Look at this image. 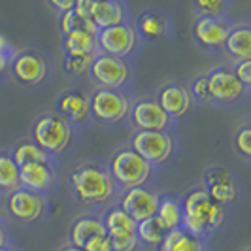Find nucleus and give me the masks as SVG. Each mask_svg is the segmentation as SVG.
Here are the masks:
<instances>
[{"label":"nucleus","mask_w":251,"mask_h":251,"mask_svg":"<svg viewBox=\"0 0 251 251\" xmlns=\"http://www.w3.org/2000/svg\"><path fill=\"white\" fill-rule=\"evenodd\" d=\"M0 55L10 57V59L15 57V50H13V46L10 44V40L4 36V34H0Z\"/></svg>","instance_id":"40"},{"label":"nucleus","mask_w":251,"mask_h":251,"mask_svg":"<svg viewBox=\"0 0 251 251\" xmlns=\"http://www.w3.org/2000/svg\"><path fill=\"white\" fill-rule=\"evenodd\" d=\"M226 176H230V174H228V170H226V168H221V166L212 168V170L206 174L208 181H215V179H221V177H226Z\"/></svg>","instance_id":"41"},{"label":"nucleus","mask_w":251,"mask_h":251,"mask_svg":"<svg viewBox=\"0 0 251 251\" xmlns=\"http://www.w3.org/2000/svg\"><path fill=\"white\" fill-rule=\"evenodd\" d=\"M206 193H208V197H210L215 204L226 206V204L236 201L238 189H236V183L232 181V177L226 176V177H221V179H215V181H208Z\"/></svg>","instance_id":"25"},{"label":"nucleus","mask_w":251,"mask_h":251,"mask_svg":"<svg viewBox=\"0 0 251 251\" xmlns=\"http://www.w3.org/2000/svg\"><path fill=\"white\" fill-rule=\"evenodd\" d=\"M8 212L23 223H32L44 214V201L40 193L19 187L8 197Z\"/></svg>","instance_id":"11"},{"label":"nucleus","mask_w":251,"mask_h":251,"mask_svg":"<svg viewBox=\"0 0 251 251\" xmlns=\"http://www.w3.org/2000/svg\"><path fill=\"white\" fill-rule=\"evenodd\" d=\"M0 251H15V250H12V248H6V246H4V248H0Z\"/></svg>","instance_id":"45"},{"label":"nucleus","mask_w":251,"mask_h":251,"mask_svg":"<svg viewBox=\"0 0 251 251\" xmlns=\"http://www.w3.org/2000/svg\"><path fill=\"white\" fill-rule=\"evenodd\" d=\"M13 163L17 166H23L28 163H50V157L44 150H40L34 142L19 144L12 153Z\"/></svg>","instance_id":"29"},{"label":"nucleus","mask_w":251,"mask_h":251,"mask_svg":"<svg viewBox=\"0 0 251 251\" xmlns=\"http://www.w3.org/2000/svg\"><path fill=\"white\" fill-rule=\"evenodd\" d=\"M230 26L221 17H199L195 23V40L206 48H223Z\"/></svg>","instance_id":"14"},{"label":"nucleus","mask_w":251,"mask_h":251,"mask_svg":"<svg viewBox=\"0 0 251 251\" xmlns=\"http://www.w3.org/2000/svg\"><path fill=\"white\" fill-rule=\"evenodd\" d=\"M75 2H77V0H50L51 8H53L55 12H59V13H64V12L74 10Z\"/></svg>","instance_id":"39"},{"label":"nucleus","mask_w":251,"mask_h":251,"mask_svg":"<svg viewBox=\"0 0 251 251\" xmlns=\"http://www.w3.org/2000/svg\"><path fill=\"white\" fill-rule=\"evenodd\" d=\"M91 115L100 123H117L130 112V102L117 89H99L89 99Z\"/></svg>","instance_id":"5"},{"label":"nucleus","mask_w":251,"mask_h":251,"mask_svg":"<svg viewBox=\"0 0 251 251\" xmlns=\"http://www.w3.org/2000/svg\"><path fill=\"white\" fill-rule=\"evenodd\" d=\"M132 150L153 166L164 163L172 155L174 140L164 130H138L132 138Z\"/></svg>","instance_id":"6"},{"label":"nucleus","mask_w":251,"mask_h":251,"mask_svg":"<svg viewBox=\"0 0 251 251\" xmlns=\"http://www.w3.org/2000/svg\"><path fill=\"white\" fill-rule=\"evenodd\" d=\"M108 238L112 242L113 251H134L140 244L136 232H121V234H112Z\"/></svg>","instance_id":"33"},{"label":"nucleus","mask_w":251,"mask_h":251,"mask_svg":"<svg viewBox=\"0 0 251 251\" xmlns=\"http://www.w3.org/2000/svg\"><path fill=\"white\" fill-rule=\"evenodd\" d=\"M97 55H66V59H64V70L68 74H74V75L85 74V72H89L91 63H93V59Z\"/></svg>","instance_id":"31"},{"label":"nucleus","mask_w":251,"mask_h":251,"mask_svg":"<svg viewBox=\"0 0 251 251\" xmlns=\"http://www.w3.org/2000/svg\"><path fill=\"white\" fill-rule=\"evenodd\" d=\"M97 42H99V51L104 55H112V57H128L134 46H136V32L134 28L126 23H119V25L108 26V28H100L97 34Z\"/></svg>","instance_id":"8"},{"label":"nucleus","mask_w":251,"mask_h":251,"mask_svg":"<svg viewBox=\"0 0 251 251\" xmlns=\"http://www.w3.org/2000/svg\"><path fill=\"white\" fill-rule=\"evenodd\" d=\"M32 138L40 150L46 153H61L66 150L72 138V128L70 123L59 113H46L34 123L32 128Z\"/></svg>","instance_id":"4"},{"label":"nucleus","mask_w":251,"mask_h":251,"mask_svg":"<svg viewBox=\"0 0 251 251\" xmlns=\"http://www.w3.org/2000/svg\"><path fill=\"white\" fill-rule=\"evenodd\" d=\"M155 217L161 221L166 230H172L181 226V204L174 199H163L159 201V208Z\"/></svg>","instance_id":"27"},{"label":"nucleus","mask_w":251,"mask_h":251,"mask_svg":"<svg viewBox=\"0 0 251 251\" xmlns=\"http://www.w3.org/2000/svg\"><path fill=\"white\" fill-rule=\"evenodd\" d=\"M55 172L50 163H28L19 166V185L34 193H44L53 185Z\"/></svg>","instance_id":"15"},{"label":"nucleus","mask_w":251,"mask_h":251,"mask_svg":"<svg viewBox=\"0 0 251 251\" xmlns=\"http://www.w3.org/2000/svg\"><path fill=\"white\" fill-rule=\"evenodd\" d=\"M10 64H12V59H10V57H4V55H0V75L4 74L8 68H10Z\"/></svg>","instance_id":"42"},{"label":"nucleus","mask_w":251,"mask_h":251,"mask_svg":"<svg viewBox=\"0 0 251 251\" xmlns=\"http://www.w3.org/2000/svg\"><path fill=\"white\" fill-rule=\"evenodd\" d=\"M236 148L240 150L242 155L251 157V128L250 126L240 128V132L236 134Z\"/></svg>","instance_id":"35"},{"label":"nucleus","mask_w":251,"mask_h":251,"mask_svg":"<svg viewBox=\"0 0 251 251\" xmlns=\"http://www.w3.org/2000/svg\"><path fill=\"white\" fill-rule=\"evenodd\" d=\"M91 21L99 30L119 25L125 23V10L119 0H97L91 12Z\"/></svg>","instance_id":"17"},{"label":"nucleus","mask_w":251,"mask_h":251,"mask_svg":"<svg viewBox=\"0 0 251 251\" xmlns=\"http://www.w3.org/2000/svg\"><path fill=\"white\" fill-rule=\"evenodd\" d=\"M130 113H132V123L140 130H164L170 123V117L157 100L134 102Z\"/></svg>","instance_id":"13"},{"label":"nucleus","mask_w":251,"mask_h":251,"mask_svg":"<svg viewBox=\"0 0 251 251\" xmlns=\"http://www.w3.org/2000/svg\"><path fill=\"white\" fill-rule=\"evenodd\" d=\"M61 28H63L64 34L74 32V30H87V32H93V34H99V28L95 26V23H93L91 19L79 17L74 10L64 12L63 15H61Z\"/></svg>","instance_id":"30"},{"label":"nucleus","mask_w":251,"mask_h":251,"mask_svg":"<svg viewBox=\"0 0 251 251\" xmlns=\"http://www.w3.org/2000/svg\"><path fill=\"white\" fill-rule=\"evenodd\" d=\"M223 48L226 50V53L234 59H250L251 57V32L250 26L242 25L236 28H230L228 36H226Z\"/></svg>","instance_id":"22"},{"label":"nucleus","mask_w":251,"mask_h":251,"mask_svg":"<svg viewBox=\"0 0 251 251\" xmlns=\"http://www.w3.org/2000/svg\"><path fill=\"white\" fill-rule=\"evenodd\" d=\"M89 72L102 89H121L130 79L128 64L119 57L104 55V53H99L93 59Z\"/></svg>","instance_id":"7"},{"label":"nucleus","mask_w":251,"mask_h":251,"mask_svg":"<svg viewBox=\"0 0 251 251\" xmlns=\"http://www.w3.org/2000/svg\"><path fill=\"white\" fill-rule=\"evenodd\" d=\"M225 221V206L215 204L206 189H197L187 193L181 204V228L202 238L204 234L215 230Z\"/></svg>","instance_id":"1"},{"label":"nucleus","mask_w":251,"mask_h":251,"mask_svg":"<svg viewBox=\"0 0 251 251\" xmlns=\"http://www.w3.org/2000/svg\"><path fill=\"white\" fill-rule=\"evenodd\" d=\"M75 197L85 204H102L113 197V179L108 170L95 164L79 166L72 174Z\"/></svg>","instance_id":"2"},{"label":"nucleus","mask_w":251,"mask_h":251,"mask_svg":"<svg viewBox=\"0 0 251 251\" xmlns=\"http://www.w3.org/2000/svg\"><path fill=\"white\" fill-rule=\"evenodd\" d=\"M83 251H113V248L110 238L106 234H102V236H95V238L89 240L83 246Z\"/></svg>","instance_id":"36"},{"label":"nucleus","mask_w":251,"mask_h":251,"mask_svg":"<svg viewBox=\"0 0 251 251\" xmlns=\"http://www.w3.org/2000/svg\"><path fill=\"white\" fill-rule=\"evenodd\" d=\"M134 232H136L138 242H142L144 246H148V248H159L161 240L164 238L166 228L161 225V221L157 217H150V219L138 221Z\"/></svg>","instance_id":"24"},{"label":"nucleus","mask_w":251,"mask_h":251,"mask_svg":"<svg viewBox=\"0 0 251 251\" xmlns=\"http://www.w3.org/2000/svg\"><path fill=\"white\" fill-rule=\"evenodd\" d=\"M138 28L140 34L148 40H157V38H163L166 34V28H168V23H166V17L161 15V13H144L138 21Z\"/></svg>","instance_id":"28"},{"label":"nucleus","mask_w":251,"mask_h":251,"mask_svg":"<svg viewBox=\"0 0 251 251\" xmlns=\"http://www.w3.org/2000/svg\"><path fill=\"white\" fill-rule=\"evenodd\" d=\"M195 8L201 17H221L226 8V0H195Z\"/></svg>","instance_id":"32"},{"label":"nucleus","mask_w":251,"mask_h":251,"mask_svg":"<svg viewBox=\"0 0 251 251\" xmlns=\"http://www.w3.org/2000/svg\"><path fill=\"white\" fill-rule=\"evenodd\" d=\"M59 112L68 123H83L91 115L89 99L79 93H66L59 100Z\"/></svg>","instance_id":"20"},{"label":"nucleus","mask_w":251,"mask_h":251,"mask_svg":"<svg viewBox=\"0 0 251 251\" xmlns=\"http://www.w3.org/2000/svg\"><path fill=\"white\" fill-rule=\"evenodd\" d=\"M63 46L66 55H97L99 53L97 34L87 30H74L64 34Z\"/></svg>","instance_id":"21"},{"label":"nucleus","mask_w":251,"mask_h":251,"mask_svg":"<svg viewBox=\"0 0 251 251\" xmlns=\"http://www.w3.org/2000/svg\"><path fill=\"white\" fill-rule=\"evenodd\" d=\"M6 246V232H4V228L0 226V248H4Z\"/></svg>","instance_id":"43"},{"label":"nucleus","mask_w":251,"mask_h":251,"mask_svg":"<svg viewBox=\"0 0 251 251\" xmlns=\"http://www.w3.org/2000/svg\"><path fill=\"white\" fill-rule=\"evenodd\" d=\"M12 72L15 79L23 85H38L48 75V64L42 55L32 51L15 53V57L12 59Z\"/></svg>","instance_id":"12"},{"label":"nucleus","mask_w":251,"mask_h":251,"mask_svg":"<svg viewBox=\"0 0 251 251\" xmlns=\"http://www.w3.org/2000/svg\"><path fill=\"white\" fill-rule=\"evenodd\" d=\"M193 95L199 99L201 102H212L210 99V93H208V83H206V75L199 77L195 83H193Z\"/></svg>","instance_id":"37"},{"label":"nucleus","mask_w":251,"mask_h":251,"mask_svg":"<svg viewBox=\"0 0 251 251\" xmlns=\"http://www.w3.org/2000/svg\"><path fill=\"white\" fill-rule=\"evenodd\" d=\"M234 75L238 77V81L244 85V89L248 91L251 85V61L250 59H244V61H240L236 66H234Z\"/></svg>","instance_id":"34"},{"label":"nucleus","mask_w":251,"mask_h":251,"mask_svg":"<svg viewBox=\"0 0 251 251\" xmlns=\"http://www.w3.org/2000/svg\"><path fill=\"white\" fill-rule=\"evenodd\" d=\"M150 174L151 164L132 148L119 150L110 161V176L125 189L144 185Z\"/></svg>","instance_id":"3"},{"label":"nucleus","mask_w":251,"mask_h":251,"mask_svg":"<svg viewBox=\"0 0 251 251\" xmlns=\"http://www.w3.org/2000/svg\"><path fill=\"white\" fill-rule=\"evenodd\" d=\"M159 251H204L202 238L177 226L164 232V238L159 244Z\"/></svg>","instance_id":"18"},{"label":"nucleus","mask_w":251,"mask_h":251,"mask_svg":"<svg viewBox=\"0 0 251 251\" xmlns=\"http://www.w3.org/2000/svg\"><path fill=\"white\" fill-rule=\"evenodd\" d=\"M102 225L106 228V236L112 234H121V232H134L136 230V221L126 214L123 208H112L104 214Z\"/></svg>","instance_id":"23"},{"label":"nucleus","mask_w":251,"mask_h":251,"mask_svg":"<svg viewBox=\"0 0 251 251\" xmlns=\"http://www.w3.org/2000/svg\"><path fill=\"white\" fill-rule=\"evenodd\" d=\"M159 195L153 189L146 187V185H138V187L125 189L123 197H121V206L126 214L130 215L136 223L155 217L157 208H159Z\"/></svg>","instance_id":"9"},{"label":"nucleus","mask_w":251,"mask_h":251,"mask_svg":"<svg viewBox=\"0 0 251 251\" xmlns=\"http://www.w3.org/2000/svg\"><path fill=\"white\" fill-rule=\"evenodd\" d=\"M206 83H208V93L212 102H228L238 100L240 97L246 93L244 85L238 81V77L234 75L232 70L226 68H214L206 74Z\"/></svg>","instance_id":"10"},{"label":"nucleus","mask_w":251,"mask_h":251,"mask_svg":"<svg viewBox=\"0 0 251 251\" xmlns=\"http://www.w3.org/2000/svg\"><path fill=\"white\" fill-rule=\"evenodd\" d=\"M159 106L163 108L168 117H181L191 108V95L183 85L170 83L159 93Z\"/></svg>","instance_id":"16"},{"label":"nucleus","mask_w":251,"mask_h":251,"mask_svg":"<svg viewBox=\"0 0 251 251\" xmlns=\"http://www.w3.org/2000/svg\"><path fill=\"white\" fill-rule=\"evenodd\" d=\"M97 0H77L74 6V12L79 15V17H85V19H91V12H93V6H95Z\"/></svg>","instance_id":"38"},{"label":"nucleus","mask_w":251,"mask_h":251,"mask_svg":"<svg viewBox=\"0 0 251 251\" xmlns=\"http://www.w3.org/2000/svg\"><path fill=\"white\" fill-rule=\"evenodd\" d=\"M248 251H250V250H248Z\"/></svg>","instance_id":"46"},{"label":"nucleus","mask_w":251,"mask_h":251,"mask_svg":"<svg viewBox=\"0 0 251 251\" xmlns=\"http://www.w3.org/2000/svg\"><path fill=\"white\" fill-rule=\"evenodd\" d=\"M19 187V166L13 163L12 155L0 153V191L12 193Z\"/></svg>","instance_id":"26"},{"label":"nucleus","mask_w":251,"mask_h":251,"mask_svg":"<svg viewBox=\"0 0 251 251\" xmlns=\"http://www.w3.org/2000/svg\"><path fill=\"white\" fill-rule=\"evenodd\" d=\"M102 234H106L102 219L93 217V215H85V217H79L74 221V225L70 228V242H72V246L83 250V246L89 240L95 238V236H102Z\"/></svg>","instance_id":"19"},{"label":"nucleus","mask_w":251,"mask_h":251,"mask_svg":"<svg viewBox=\"0 0 251 251\" xmlns=\"http://www.w3.org/2000/svg\"><path fill=\"white\" fill-rule=\"evenodd\" d=\"M61 251H83L81 248H75V246H66V248H63Z\"/></svg>","instance_id":"44"}]
</instances>
